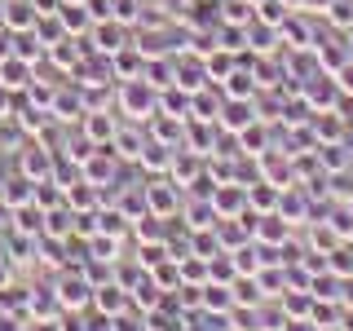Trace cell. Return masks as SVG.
I'll use <instances>...</instances> for the list:
<instances>
[{
    "label": "cell",
    "instance_id": "6da1fadb",
    "mask_svg": "<svg viewBox=\"0 0 353 331\" xmlns=\"http://www.w3.org/2000/svg\"><path fill=\"white\" fill-rule=\"evenodd\" d=\"M40 18V9L31 0H5V27L9 31H31Z\"/></svg>",
    "mask_w": 353,
    "mask_h": 331
},
{
    "label": "cell",
    "instance_id": "7a4b0ae2",
    "mask_svg": "<svg viewBox=\"0 0 353 331\" xmlns=\"http://www.w3.org/2000/svg\"><path fill=\"white\" fill-rule=\"evenodd\" d=\"M27 84H31V66L22 62L18 53L0 62V88H27Z\"/></svg>",
    "mask_w": 353,
    "mask_h": 331
},
{
    "label": "cell",
    "instance_id": "3957f363",
    "mask_svg": "<svg viewBox=\"0 0 353 331\" xmlns=\"http://www.w3.org/2000/svg\"><path fill=\"white\" fill-rule=\"evenodd\" d=\"M53 168V159H49V150H40V146H31V150H22V177L27 181H44Z\"/></svg>",
    "mask_w": 353,
    "mask_h": 331
},
{
    "label": "cell",
    "instance_id": "277c9868",
    "mask_svg": "<svg viewBox=\"0 0 353 331\" xmlns=\"http://www.w3.org/2000/svg\"><path fill=\"white\" fill-rule=\"evenodd\" d=\"M31 185H36V181H27V177L9 181L5 190H0V203H5L9 212H14V208H22V203H31V199H36V190H31Z\"/></svg>",
    "mask_w": 353,
    "mask_h": 331
},
{
    "label": "cell",
    "instance_id": "5b68a950",
    "mask_svg": "<svg viewBox=\"0 0 353 331\" xmlns=\"http://www.w3.org/2000/svg\"><path fill=\"white\" fill-rule=\"evenodd\" d=\"M58 301L75 309V305H84V301H88V287H84L80 279H62V283H58Z\"/></svg>",
    "mask_w": 353,
    "mask_h": 331
},
{
    "label": "cell",
    "instance_id": "8992f818",
    "mask_svg": "<svg viewBox=\"0 0 353 331\" xmlns=\"http://www.w3.org/2000/svg\"><path fill=\"white\" fill-rule=\"evenodd\" d=\"M84 132H88V137H93V141H106V137H110V119H102V115H88Z\"/></svg>",
    "mask_w": 353,
    "mask_h": 331
},
{
    "label": "cell",
    "instance_id": "52a82bcc",
    "mask_svg": "<svg viewBox=\"0 0 353 331\" xmlns=\"http://www.w3.org/2000/svg\"><path fill=\"white\" fill-rule=\"evenodd\" d=\"M97 305H102L106 314H110V309H119V287H102V296H97Z\"/></svg>",
    "mask_w": 353,
    "mask_h": 331
},
{
    "label": "cell",
    "instance_id": "ba28073f",
    "mask_svg": "<svg viewBox=\"0 0 353 331\" xmlns=\"http://www.w3.org/2000/svg\"><path fill=\"white\" fill-rule=\"evenodd\" d=\"M84 177H88V181H106V177H110V163H102V159H97V163H88Z\"/></svg>",
    "mask_w": 353,
    "mask_h": 331
},
{
    "label": "cell",
    "instance_id": "9c48e42d",
    "mask_svg": "<svg viewBox=\"0 0 353 331\" xmlns=\"http://www.w3.org/2000/svg\"><path fill=\"white\" fill-rule=\"evenodd\" d=\"M5 58H14V31H0V62H5Z\"/></svg>",
    "mask_w": 353,
    "mask_h": 331
},
{
    "label": "cell",
    "instance_id": "30bf717a",
    "mask_svg": "<svg viewBox=\"0 0 353 331\" xmlns=\"http://www.w3.org/2000/svg\"><path fill=\"white\" fill-rule=\"evenodd\" d=\"M71 203H75V208H88V203H93V194L84 190V181H80V185H75V190H71Z\"/></svg>",
    "mask_w": 353,
    "mask_h": 331
},
{
    "label": "cell",
    "instance_id": "8fae6325",
    "mask_svg": "<svg viewBox=\"0 0 353 331\" xmlns=\"http://www.w3.org/2000/svg\"><path fill=\"white\" fill-rule=\"evenodd\" d=\"M0 331H18V318L14 314H0Z\"/></svg>",
    "mask_w": 353,
    "mask_h": 331
},
{
    "label": "cell",
    "instance_id": "7c38bea8",
    "mask_svg": "<svg viewBox=\"0 0 353 331\" xmlns=\"http://www.w3.org/2000/svg\"><path fill=\"white\" fill-rule=\"evenodd\" d=\"M345 84H349V88H353V71H349V75H345Z\"/></svg>",
    "mask_w": 353,
    "mask_h": 331
}]
</instances>
